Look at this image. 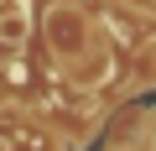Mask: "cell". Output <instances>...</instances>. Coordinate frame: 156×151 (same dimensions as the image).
I'll return each instance as SVG.
<instances>
[{
	"mask_svg": "<svg viewBox=\"0 0 156 151\" xmlns=\"http://www.w3.org/2000/svg\"><path fill=\"white\" fill-rule=\"evenodd\" d=\"M0 42H5V47H21V42H26V11L0 16Z\"/></svg>",
	"mask_w": 156,
	"mask_h": 151,
	"instance_id": "cell-1",
	"label": "cell"
}]
</instances>
